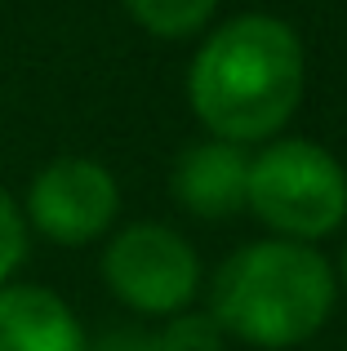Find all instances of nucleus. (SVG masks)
<instances>
[{
    "label": "nucleus",
    "mask_w": 347,
    "mask_h": 351,
    "mask_svg": "<svg viewBox=\"0 0 347 351\" xmlns=\"http://www.w3.org/2000/svg\"><path fill=\"white\" fill-rule=\"evenodd\" d=\"M307 85L303 40L285 18L236 14L205 36L187 67V103L209 138L267 143L298 112Z\"/></svg>",
    "instance_id": "obj_1"
},
{
    "label": "nucleus",
    "mask_w": 347,
    "mask_h": 351,
    "mask_svg": "<svg viewBox=\"0 0 347 351\" xmlns=\"http://www.w3.org/2000/svg\"><path fill=\"white\" fill-rule=\"evenodd\" d=\"M339 302V276L303 240H254L236 249L209 285V316L250 347L285 351L316 338Z\"/></svg>",
    "instance_id": "obj_2"
},
{
    "label": "nucleus",
    "mask_w": 347,
    "mask_h": 351,
    "mask_svg": "<svg viewBox=\"0 0 347 351\" xmlns=\"http://www.w3.org/2000/svg\"><path fill=\"white\" fill-rule=\"evenodd\" d=\"M245 209L280 240L316 245L347 223V169L312 138H267L250 156Z\"/></svg>",
    "instance_id": "obj_3"
},
{
    "label": "nucleus",
    "mask_w": 347,
    "mask_h": 351,
    "mask_svg": "<svg viewBox=\"0 0 347 351\" xmlns=\"http://www.w3.org/2000/svg\"><path fill=\"white\" fill-rule=\"evenodd\" d=\"M103 280L139 316H178L200 289V258L165 223H130L107 240Z\"/></svg>",
    "instance_id": "obj_4"
},
{
    "label": "nucleus",
    "mask_w": 347,
    "mask_h": 351,
    "mask_svg": "<svg viewBox=\"0 0 347 351\" xmlns=\"http://www.w3.org/2000/svg\"><path fill=\"white\" fill-rule=\"evenodd\" d=\"M116 214H121L116 173L89 156H58L27 182L23 218L53 245H89L112 232Z\"/></svg>",
    "instance_id": "obj_5"
},
{
    "label": "nucleus",
    "mask_w": 347,
    "mask_h": 351,
    "mask_svg": "<svg viewBox=\"0 0 347 351\" xmlns=\"http://www.w3.org/2000/svg\"><path fill=\"white\" fill-rule=\"evenodd\" d=\"M245 182H250L245 147L223 143V138H205V143L182 147V156L174 160L169 187H174V200L191 218L223 223L236 209H245Z\"/></svg>",
    "instance_id": "obj_6"
},
{
    "label": "nucleus",
    "mask_w": 347,
    "mask_h": 351,
    "mask_svg": "<svg viewBox=\"0 0 347 351\" xmlns=\"http://www.w3.org/2000/svg\"><path fill=\"white\" fill-rule=\"evenodd\" d=\"M0 351H89L76 311L45 285H0Z\"/></svg>",
    "instance_id": "obj_7"
},
{
    "label": "nucleus",
    "mask_w": 347,
    "mask_h": 351,
    "mask_svg": "<svg viewBox=\"0 0 347 351\" xmlns=\"http://www.w3.org/2000/svg\"><path fill=\"white\" fill-rule=\"evenodd\" d=\"M121 5L143 32L160 36V40H187L214 18L218 0H121Z\"/></svg>",
    "instance_id": "obj_8"
},
{
    "label": "nucleus",
    "mask_w": 347,
    "mask_h": 351,
    "mask_svg": "<svg viewBox=\"0 0 347 351\" xmlns=\"http://www.w3.org/2000/svg\"><path fill=\"white\" fill-rule=\"evenodd\" d=\"M223 329L209 311H178L160 329V351H223Z\"/></svg>",
    "instance_id": "obj_9"
},
{
    "label": "nucleus",
    "mask_w": 347,
    "mask_h": 351,
    "mask_svg": "<svg viewBox=\"0 0 347 351\" xmlns=\"http://www.w3.org/2000/svg\"><path fill=\"white\" fill-rule=\"evenodd\" d=\"M27 245H32V227L23 218V205L9 191H0V285L14 280V271L27 258Z\"/></svg>",
    "instance_id": "obj_10"
},
{
    "label": "nucleus",
    "mask_w": 347,
    "mask_h": 351,
    "mask_svg": "<svg viewBox=\"0 0 347 351\" xmlns=\"http://www.w3.org/2000/svg\"><path fill=\"white\" fill-rule=\"evenodd\" d=\"M103 351H160L156 338H112Z\"/></svg>",
    "instance_id": "obj_11"
},
{
    "label": "nucleus",
    "mask_w": 347,
    "mask_h": 351,
    "mask_svg": "<svg viewBox=\"0 0 347 351\" xmlns=\"http://www.w3.org/2000/svg\"><path fill=\"white\" fill-rule=\"evenodd\" d=\"M343 289H347V245H343Z\"/></svg>",
    "instance_id": "obj_12"
}]
</instances>
